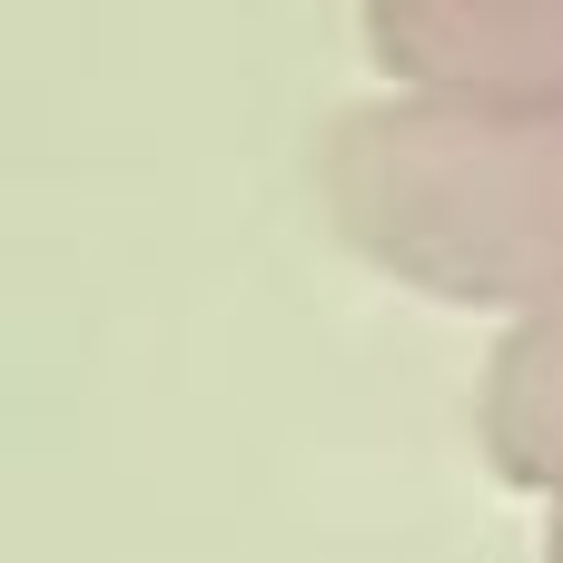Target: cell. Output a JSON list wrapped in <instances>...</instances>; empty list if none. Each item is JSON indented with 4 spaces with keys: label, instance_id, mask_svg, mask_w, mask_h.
Returning <instances> with one entry per match:
<instances>
[{
    "label": "cell",
    "instance_id": "3957f363",
    "mask_svg": "<svg viewBox=\"0 0 563 563\" xmlns=\"http://www.w3.org/2000/svg\"><path fill=\"white\" fill-rule=\"evenodd\" d=\"M475 435L495 455L505 485L563 505V307L515 317L485 356V396H475Z\"/></svg>",
    "mask_w": 563,
    "mask_h": 563
},
{
    "label": "cell",
    "instance_id": "6da1fadb",
    "mask_svg": "<svg viewBox=\"0 0 563 563\" xmlns=\"http://www.w3.org/2000/svg\"><path fill=\"white\" fill-rule=\"evenodd\" d=\"M336 238L455 307H563V99H366L317 148Z\"/></svg>",
    "mask_w": 563,
    "mask_h": 563
},
{
    "label": "cell",
    "instance_id": "277c9868",
    "mask_svg": "<svg viewBox=\"0 0 563 563\" xmlns=\"http://www.w3.org/2000/svg\"><path fill=\"white\" fill-rule=\"evenodd\" d=\"M544 563H563V505H554V525H544Z\"/></svg>",
    "mask_w": 563,
    "mask_h": 563
},
{
    "label": "cell",
    "instance_id": "7a4b0ae2",
    "mask_svg": "<svg viewBox=\"0 0 563 563\" xmlns=\"http://www.w3.org/2000/svg\"><path fill=\"white\" fill-rule=\"evenodd\" d=\"M366 49L416 99H563L554 0H376Z\"/></svg>",
    "mask_w": 563,
    "mask_h": 563
}]
</instances>
